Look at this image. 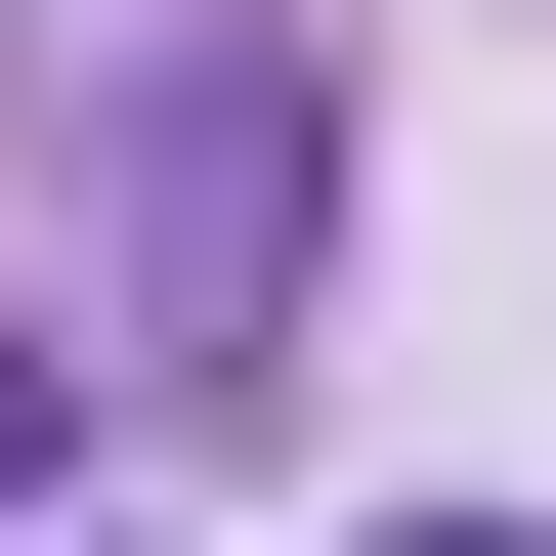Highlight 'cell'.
I'll return each mask as SVG.
<instances>
[{
  "label": "cell",
  "instance_id": "6da1fadb",
  "mask_svg": "<svg viewBox=\"0 0 556 556\" xmlns=\"http://www.w3.org/2000/svg\"><path fill=\"white\" fill-rule=\"evenodd\" d=\"M386 556H514V514H386Z\"/></svg>",
  "mask_w": 556,
  "mask_h": 556
}]
</instances>
